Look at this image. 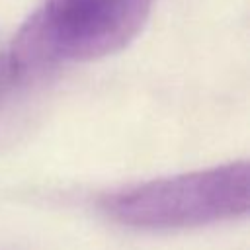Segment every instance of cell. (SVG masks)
Masks as SVG:
<instances>
[{"instance_id": "cell-1", "label": "cell", "mask_w": 250, "mask_h": 250, "mask_svg": "<svg viewBox=\"0 0 250 250\" xmlns=\"http://www.w3.org/2000/svg\"><path fill=\"white\" fill-rule=\"evenodd\" d=\"M152 0H43L18 29L6 57L12 80L125 49L145 27Z\"/></svg>"}, {"instance_id": "cell-2", "label": "cell", "mask_w": 250, "mask_h": 250, "mask_svg": "<svg viewBox=\"0 0 250 250\" xmlns=\"http://www.w3.org/2000/svg\"><path fill=\"white\" fill-rule=\"evenodd\" d=\"M115 223L143 230L205 227L248 213V162L232 160L203 170L156 178L104 197Z\"/></svg>"}, {"instance_id": "cell-3", "label": "cell", "mask_w": 250, "mask_h": 250, "mask_svg": "<svg viewBox=\"0 0 250 250\" xmlns=\"http://www.w3.org/2000/svg\"><path fill=\"white\" fill-rule=\"evenodd\" d=\"M8 80H12L10 68H8V61H6V57H0V90H2V86H4Z\"/></svg>"}]
</instances>
